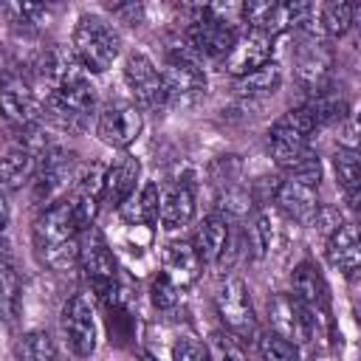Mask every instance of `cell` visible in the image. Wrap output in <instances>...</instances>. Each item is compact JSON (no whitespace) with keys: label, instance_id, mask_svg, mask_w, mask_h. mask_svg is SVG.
<instances>
[{"label":"cell","instance_id":"28","mask_svg":"<svg viewBox=\"0 0 361 361\" xmlns=\"http://www.w3.org/2000/svg\"><path fill=\"white\" fill-rule=\"evenodd\" d=\"M333 172H336V183L341 186L350 209L358 206V183H361V164H358V152L338 147L333 155Z\"/></svg>","mask_w":361,"mask_h":361},{"label":"cell","instance_id":"10","mask_svg":"<svg viewBox=\"0 0 361 361\" xmlns=\"http://www.w3.org/2000/svg\"><path fill=\"white\" fill-rule=\"evenodd\" d=\"M0 116L14 127H28V124H39L42 118V102L31 85L28 76L8 71L0 82Z\"/></svg>","mask_w":361,"mask_h":361},{"label":"cell","instance_id":"23","mask_svg":"<svg viewBox=\"0 0 361 361\" xmlns=\"http://www.w3.org/2000/svg\"><path fill=\"white\" fill-rule=\"evenodd\" d=\"M290 296L305 307V310H322L327 305V288H324V279L319 274L316 265L310 262H302L293 268V276H290Z\"/></svg>","mask_w":361,"mask_h":361},{"label":"cell","instance_id":"9","mask_svg":"<svg viewBox=\"0 0 361 361\" xmlns=\"http://www.w3.org/2000/svg\"><path fill=\"white\" fill-rule=\"evenodd\" d=\"M79 265L102 299L118 288V268H116L113 251L93 226L85 228L79 237Z\"/></svg>","mask_w":361,"mask_h":361},{"label":"cell","instance_id":"31","mask_svg":"<svg viewBox=\"0 0 361 361\" xmlns=\"http://www.w3.org/2000/svg\"><path fill=\"white\" fill-rule=\"evenodd\" d=\"M355 11L358 6L355 3H344V0H333V3H324L322 11H319V20H322V31L333 39L344 37L353 23H355Z\"/></svg>","mask_w":361,"mask_h":361},{"label":"cell","instance_id":"1","mask_svg":"<svg viewBox=\"0 0 361 361\" xmlns=\"http://www.w3.org/2000/svg\"><path fill=\"white\" fill-rule=\"evenodd\" d=\"M82 226L71 200H59L39 212L34 220V251L37 259L51 271H68L79 262V237Z\"/></svg>","mask_w":361,"mask_h":361},{"label":"cell","instance_id":"37","mask_svg":"<svg viewBox=\"0 0 361 361\" xmlns=\"http://www.w3.org/2000/svg\"><path fill=\"white\" fill-rule=\"evenodd\" d=\"M149 293H152V305H155L158 310H169V307L178 305V288H175L164 274H158V276L152 279Z\"/></svg>","mask_w":361,"mask_h":361},{"label":"cell","instance_id":"33","mask_svg":"<svg viewBox=\"0 0 361 361\" xmlns=\"http://www.w3.org/2000/svg\"><path fill=\"white\" fill-rule=\"evenodd\" d=\"M257 353H259V361H299V347L271 330L257 338Z\"/></svg>","mask_w":361,"mask_h":361},{"label":"cell","instance_id":"35","mask_svg":"<svg viewBox=\"0 0 361 361\" xmlns=\"http://www.w3.org/2000/svg\"><path fill=\"white\" fill-rule=\"evenodd\" d=\"M248 237H251V248H254L257 257H262V254L271 248L274 228H271V217H268V212H254L251 226H248Z\"/></svg>","mask_w":361,"mask_h":361},{"label":"cell","instance_id":"36","mask_svg":"<svg viewBox=\"0 0 361 361\" xmlns=\"http://www.w3.org/2000/svg\"><path fill=\"white\" fill-rule=\"evenodd\" d=\"M172 361H212L209 347L200 344L197 338H178L172 347Z\"/></svg>","mask_w":361,"mask_h":361},{"label":"cell","instance_id":"29","mask_svg":"<svg viewBox=\"0 0 361 361\" xmlns=\"http://www.w3.org/2000/svg\"><path fill=\"white\" fill-rule=\"evenodd\" d=\"M158 200H161L158 186H155V183H144V189H141L135 197H130V200L118 209V214H121L127 223L152 226V223H158Z\"/></svg>","mask_w":361,"mask_h":361},{"label":"cell","instance_id":"25","mask_svg":"<svg viewBox=\"0 0 361 361\" xmlns=\"http://www.w3.org/2000/svg\"><path fill=\"white\" fill-rule=\"evenodd\" d=\"M34 172H37V155H31L23 147L8 149L0 158V195L23 189L25 183H31Z\"/></svg>","mask_w":361,"mask_h":361},{"label":"cell","instance_id":"11","mask_svg":"<svg viewBox=\"0 0 361 361\" xmlns=\"http://www.w3.org/2000/svg\"><path fill=\"white\" fill-rule=\"evenodd\" d=\"M144 130V116L141 107L133 102H107L99 110L96 118V135L113 147V149H127Z\"/></svg>","mask_w":361,"mask_h":361},{"label":"cell","instance_id":"38","mask_svg":"<svg viewBox=\"0 0 361 361\" xmlns=\"http://www.w3.org/2000/svg\"><path fill=\"white\" fill-rule=\"evenodd\" d=\"M141 14H144V8H141L138 3H121V6H113V17H118V20L127 23V25H138V23H141Z\"/></svg>","mask_w":361,"mask_h":361},{"label":"cell","instance_id":"19","mask_svg":"<svg viewBox=\"0 0 361 361\" xmlns=\"http://www.w3.org/2000/svg\"><path fill=\"white\" fill-rule=\"evenodd\" d=\"M192 248L197 251L203 265H214L223 262L226 251H228V217L220 212H212L200 220V226L195 228V240Z\"/></svg>","mask_w":361,"mask_h":361},{"label":"cell","instance_id":"2","mask_svg":"<svg viewBox=\"0 0 361 361\" xmlns=\"http://www.w3.org/2000/svg\"><path fill=\"white\" fill-rule=\"evenodd\" d=\"M71 54L85 73H104L121 54V37L102 14H82L73 25Z\"/></svg>","mask_w":361,"mask_h":361},{"label":"cell","instance_id":"14","mask_svg":"<svg viewBox=\"0 0 361 361\" xmlns=\"http://www.w3.org/2000/svg\"><path fill=\"white\" fill-rule=\"evenodd\" d=\"M268 322L271 333L282 336L290 344H307L313 336V313L305 310L290 293H276L268 302Z\"/></svg>","mask_w":361,"mask_h":361},{"label":"cell","instance_id":"18","mask_svg":"<svg viewBox=\"0 0 361 361\" xmlns=\"http://www.w3.org/2000/svg\"><path fill=\"white\" fill-rule=\"evenodd\" d=\"M178 290L192 288L200 274H203V262L197 257V251L192 248V243L186 240H175L164 248V271H161Z\"/></svg>","mask_w":361,"mask_h":361},{"label":"cell","instance_id":"20","mask_svg":"<svg viewBox=\"0 0 361 361\" xmlns=\"http://www.w3.org/2000/svg\"><path fill=\"white\" fill-rule=\"evenodd\" d=\"M138 172H141V164L133 155H124L118 164L107 166L102 178V203L110 209H121L135 192Z\"/></svg>","mask_w":361,"mask_h":361},{"label":"cell","instance_id":"17","mask_svg":"<svg viewBox=\"0 0 361 361\" xmlns=\"http://www.w3.org/2000/svg\"><path fill=\"white\" fill-rule=\"evenodd\" d=\"M76 71H82V68H79V62L73 59L71 48H62V45L51 42V45H42V48L37 51L34 62H31V85L45 87V96H48V93H54L68 76H73Z\"/></svg>","mask_w":361,"mask_h":361},{"label":"cell","instance_id":"4","mask_svg":"<svg viewBox=\"0 0 361 361\" xmlns=\"http://www.w3.org/2000/svg\"><path fill=\"white\" fill-rule=\"evenodd\" d=\"M79 178V161L76 152L65 149V147H48L39 158H37V172L31 178V189H34V200L48 209L59 200H65L73 189Z\"/></svg>","mask_w":361,"mask_h":361},{"label":"cell","instance_id":"8","mask_svg":"<svg viewBox=\"0 0 361 361\" xmlns=\"http://www.w3.org/2000/svg\"><path fill=\"white\" fill-rule=\"evenodd\" d=\"M293 68H296V79L305 90H310V93L324 90V82L333 68V51L327 45V39L322 34H316L310 25L299 31V45L293 51Z\"/></svg>","mask_w":361,"mask_h":361},{"label":"cell","instance_id":"24","mask_svg":"<svg viewBox=\"0 0 361 361\" xmlns=\"http://www.w3.org/2000/svg\"><path fill=\"white\" fill-rule=\"evenodd\" d=\"M0 17L8 23V28L14 34L37 37L51 20V8L39 6V3H3L0 6Z\"/></svg>","mask_w":361,"mask_h":361},{"label":"cell","instance_id":"12","mask_svg":"<svg viewBox=\"0 0 361 361\" xmlns=\"http://www.w3.org/2000/svg\"><path fill=\"white\" fill-rule=\"evenodd\" d=\"M124 82L133 93V99L141 104V107H164L169 102L166 96V85H164V76L161 71L155 68V62L141 54V51H130L127 59H124Z\"/></svg>","mask_w":361,"mask_h":361},{"label":"cell","instance_id":"7","mask_svg":"<svg viewBox=\"0 0 361 361\" xmlns=\"http://www.w3.org/2000/svg\"><path fill=\"white\" fill-rule=\"evenodd\" d=\"M214 305H217V316L226 333H231L240 341L257 336V316H254V305L248 296V285L243 279L231 276L220 282V288L214 290Z\"/></svg>","mask_w":361,"mask_h":361},{"label":"cell","instance_id":"6","mask_svg":"<svg viewBox=\"0 0 361 361\" xmlns=\"http://www.w3.org/2000/svg\"><path fill=\"white\" fill-rule=\"evenodd\" d=\"M161 76L169 102H195L206 93V71L200 65V56L189 45L169 48Z\"/></svg>","mask_w":361,"mask_h":361},{"label":"cell","instance_id":"27","mask_svg":"<svg viewBox=\"0 0 361 361\" xmlns=\"http://www.w3.org/2000/svg\"><path fill=\"white\" fill-rule=\"evenodd\" d=\"M279 85H282V68H279V62H268V65L240 76L234 82V90L243 99H262V96L276 93Z\"/></svg>","mask_w":361,"mask_h":361},{"label":"cell","instance_id":"3","mask_svg":"<svg viewBox=\"0 0 361 361\" xmlns=\"http://www.w3.org/2000/svg\"><path fill=\"white\" fill-rule=\"evenodd\" d=\"M93 110H96V87L85 71H76L73 76H68L42 102V116H48L56 127L68 133H82Z\"/></svg>","mask_w":361,"mask_h":361},{"label":"cell","instance_id":"32","mask_svg":"<svg viewBox=\"0 0 361 361\" xmlns=\"http://www.w3.org/2000/svg\"><path fill=\"white\" fill-rule=\"evenodd\" d=\"M17 361H56L54 341L45 330H28L17 341Z\"/></svg>","mask_w":361,"mask_h":361},{"label":"cell","instance_id":"26","mask_svg":"<svg viewBox=\"0 0 361 361\" xmlns=\"http://www.w3.org/2000/svg\"><path fill=\"white\" fill-rule=\"evenodd\" d=\"M20 313V276L8 243L0 237V316L14 322Z\"/></svg>","mask_w":361,"mask_h":361},{"label":"cell","instance_id":"15","mask_svg":"<svg viewBox=\"0 0 361 361\" xmlns=\"http://www.w3.org/2000/svg\"><path fill=\"white\" fill-rule=\"evenodd\" d=\"M268 62H274V37H268L262 31H243V34H237L231 51L226 54L223 71L231 73L234 79H240Z\"/></svg>","mask_w":361,"mask_h":361},{"label":"cell","instance_id":"5","mask_svg":"<svg viewBox=\"0 0 361 361\" xmlns=\"http://www.w3.org/2000/svg\"><path fill=\"white\" fill-rule=\"evenodd\" d=\"M316 130L307 107H293L279 116L268 130V147L279 166L290 169L305 152H310V133Z\"/></svg>","mask_w":361,"mask_h":361},{"label":"cell","instance_id":"22","mask_svg":"<svg viewBox=\"0 0 361 361\" xmlns=\"http://www.w3.org/2000/svg\"><path fill=\"white\" fill-rule=\"evenodd\" d=\"M327 262L338 268L341 274H355L361 262V248H358V231L353 223H341L330 237H327Z\"/></svg>","mask_w":361,"mask_h":361},{"label":"cell","instance_id":"16","mask_svg":"<svg viewBox=\"0 0 361 361\" xmlns=\"http://www.w3.org/2000/svg\"><path fill=\"white\" fill-rule=\"evenodd\" d=\"M316 189L319 186L302 183L296 178H285L274 189V203H276V209L288 220H293L299 226H313V220H316V214L322 209V200H319V192Z\"/></svg>","mask_w":361,"mask_h":361},{"label":"cell","instance_id":"34","mask_svg":"<svg viewBox=\"0 0 361 361\" xmlns=\"http://www.w3.org/2000/svg\"><path fill=\"white\" fill-rule=\"evenodd\" d=\"M206 347H209L212 361H248L243 341L234 338V336L226 333V330H214V333L209 336V344H206Z\"/></svg>","mask_w":361,"mask_h":361},{"label":"cell","instance_id":"30","mask_svg":"<svg viewBox=\"0 0 361 361\" xmlns=\"http://www.w3.org/2000/svg\"><path fill=\"white\" fill-rule=\"evenodd\" d=\"M307 113L313 118L316 127H324V124H341L347 116H350V104L336 96V93H327V90H319L307 104Z\"/></svg>","mask_w":361,"mask_h":361},{"label":"cell","instance_id":"21","mask_svg":"<svg viewBox=\"0 0 361 361\" xmlns=\"http://www.w3.org/2000/svg\"><path fill=\"white\" fill-rule=\"evenodd\" d=\"M195 217V192H192V183L186 180H175L172 186H166L161 192V200H158V220L166 231H175V228H183L189 226Z\"/></svg>","mask_w":361,"mask_h":361},{"label":"cell","instance_id":"39","mask_svg":"<svg viewBox=\"0 0 361 361\" xmlns=\"http://www.w3.org/2000/svg\"><path fill=\"white\" fill-rule=\"evenodd\" d=\"M8 223V203H6V195H0V231L6 228Z\"/></svg>","mask_w":361,"mask_h":361},{"label":"cell","instance_id":"13","mask_svg":"<svg viewBox=\"0 0 361 361\" xmlns=\"http://www.w3.org/2000/svg\"><path fill=\"white\" fill-rule=\"evenodd\" d=\"M62 333L68 347L73 350V355L79 358H90L99 341V327H96V316L90 307V299L85 293H73L65 307H62Z\"/></svg>","mask_w":361,"mask_h":361}]
</instances>
